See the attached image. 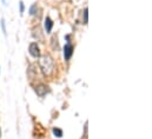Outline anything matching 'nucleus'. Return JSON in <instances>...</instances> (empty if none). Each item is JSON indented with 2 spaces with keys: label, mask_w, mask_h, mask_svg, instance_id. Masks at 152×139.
Segmentation results:
<instances>
[{
  "label": "nucleus",
  "mask_w": 152,
  "mask_h": 139,
  "mask_svg": "<svg viewBox=\"0 0 152 139\" xmlns=\"http://www.w3.org/2000/svg\"><path fill=\"white\" fill-rule=\"evenodd\" d=\"M52 27H53V21L51 20V18L47 17L45 19V30H46V33H51Z\"/></svg>",
  "instance_id": "5"
},
{
  "label": "nucleus",
  "mask_w": 152,
  "mask_h": 139,
  "mask_svg": "<svg viewBox=\"0 0 152 139\" xmlns=\"http://www.w3.org/2000/svg\"><path fill=\"white\" fill-rule=\"evenodd\" d=\"M50 92V89H48V86H46L45 84H40L38 85L37 87H36V93L38 94L39 97H44L46 93H48Z\"/></svg>",
  "instance_id": "4"
},
{
  "label": "nucleus",
  "mask_w": 152,
  "mask_h": 139,
  "mask_svg": "<svg viewBox=\"0 0 152 139\" xmlns=\"http://www.w3.org/2000/svg\"><path fill=\"white\" fill-rule=\"evenodd\" d=\"M73 46L71 44H66L65 47H64V58L65 60H70L71 57L73 56Z\"/></svg>",
  "instance_id": "3"
},
{
  "label": "nucleus",
  "mask_w": 152,
  "mask_h": 139,
  "mask_svg": "<svg viewBox=\"0 0 152 139\" xmlns=\"http://www.w3.org/2000/svg\"><path fill=\"white\" fill-rule=\"evenodd\" d=\"M53 135L56 136V137H58V138H61L63 137V131L60 130V129H53Z\"/></svg>",
  "instance_id": "6"
},
{
  "label": "nucleus",
  "mask_w": 152,
  "mask_h": 139,
  "mask_svg": "<svg viewBox=\"0 0 152 139\" xmlns=\"http://www.w3.org/2000/svg\"><path fill=\"white\" fill-rule=\"evenodd\" d=\"M36 10H37V5L34 4V5H32L31 8H30V14H31V15H34V14H36Z\"/></svg>",
  "instance_id": "7"
},
{
  "label": "nucleus",
  "mask_w": 152,
  "mask_h": 139,
  "mask_svg": "<svg viewBox=\"0 0 152 139\" xmlns=\"http://www.w3.org/2000/svg\"><path fill=\"white\" fill-rule=\"evenodd\" d=\"M24 11H25V6H24V2H23V1H20V13H24Z\"/></svg>",
  "instance_id": "10"
},
{
  "label": "nucleus",
  "mask_w": 152,
  "mask_h": 139,
  "mask_svg": "<svg viewBox=\"0 0 152 139\" xmlns=\"http://www.w3.org/2000/svg\"><path fill=\"white\" fill-rule=\"evenodd\" d=\"M39 66L45 75H51L54 71V60L51 56L45 54L42 57H39Z\"/></svg>",
  "instance_id": "1"
},
{
  "label": "nucleus",
  "mask_w": 152,
  "mask_h": 139,
  "mask_svg": "<svg viewBox=\"0 0 152 139\" xmlns=\"http://www.w3.org/2000/svg\"><path fill=\"white\" fill-rule=\"evenodd\" d=\"M84 24H87V8L84 10Z\"/></svg>",
  "instance_id": "8"
},
{
  "label": "nucleus",
  "mask_w": 152,
  "mask_h": 139,
  "mask_svg": "<svg viewBox=\"0 0 152 139\" xmlns=\"http://www.w3.org/2000/svg\"><path fill=\"white\" fill-rule=\"evenodd\" d=\"M1 27H2V31H4V34H6V26H5V20H4V19L1 20Z\"/></svg>",
  "instance_id": "9"
},
{
  "label": "nucleus",
  "mask_w": 152,
  "mask_h": 139,
  "mask_svg": "<svg viewBox=\"0 0 152 139\" xmlns=\"http://www.w3.org/2000/svg\"><path fill=\"white\" fill-rule=\"evenodd\" d=\"M28 52H30V54H31L33 58H39V57H40V50H39V46L37 45V42L30 44V46H28Z\"/></svg>",
  "instance_id": "2"
}]
</instances>
